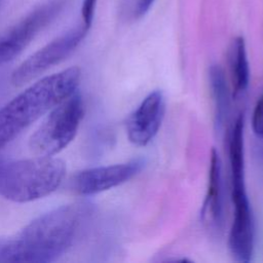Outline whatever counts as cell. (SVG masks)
Returning a JSON list of instances; mask_svg holds the SVG:
<instances>
[{
  "instance_id": "1",
  "label": "cell",
  "mask_w": 263,
  "mask_h": 263,
  "mask_svg": "<svg viewBox=\"0 0 263 263\" xmlns=\"http://www.w3.org/2000/svg\"><path fill=\"white\" fill-rule=\"evenodd\" d=\"M90 215V204L75 202L38 217L16 237L0 239V263L57 260L76 242Z\"/></svg>"
},
{
  "instance_id": "2",
  "label": "cell",
  "mask_w": 263,
  "mask_h": 263,
  "mask_svg": "<svg viewBox=\"0 0 263 263\" xmlns=\"http://www.w3.org/2000/svg\"><path fill=\"white\" fill-rule=\"evenodd\" d=\"M80 69L68 68L46 76L0 108V150L75 90Z\"/></svg>"
},
{
  "instance_id": "3",
  "label": "cell",
  "mask_w": 263,
  "mask_h": 263,
  "mask_svg": "<svg viewBox=\"0 0 263 263\" xmlns=\"http://www.w3.org/2000/svg\"><path fill=\"white\" fill-rule=\"evenodd\" d=\"M65 173V163L52 156L0 159V195L16 202L44 197L60 186Z\"/></svg>"
},
{
  "instance_id": "4",
  "label": "cell",
  "mask_w": 263,
  "mask_h": 263,
  "mask_svg": "<svg viewBox=\"0 0 263 263\" xmlns=\"http://www.w3.org/2000/svg\"><path fill=\"white\" fill-rule=\"evenodd\" d=\"M243 126V116L240 114L232 126L229 139L233 221L228 245L236 261L248 263L254 251V221L245 183Z\"/></svg>"
},
{
  "instance_id": "5",
  "label": "cell",
  "mask_w": 263,
  "mask_h": 263,
  "mask_svg": "<svg viewBox=\"0 0 263 263\" xmlns=\"http://www.w3.org/2000/svg\"><path fill=\"white\" fill-rule=\"evenodd\" d=\"M84 114L83 100L75 90L55 105L38 129L31 136L29 147L37 156H53L74 139Z\"/></svg>"
},
{
  "instance_id": "6",
  "label": "cell",
  "mask_w": 263,
  "mask_h": 263,
  "mask_svg": "<svg viewBox=\"0 0 263 263\" xmlns=\"http://www.w3.org/2000/svg\"><path fill=\"white\" fill-rule=\"evenodd\" d=\"M65 4L66 0L47 1L0 33V66L18 55L61 13Z\"/></svg>"
},
{
  "instance_id": "7",
  "label": "cell",
  "mask_w": 263,
  "mask_h": 263,
  "mask_svg": "<svg viewBox=\"0 0 263 263\" xmlns=\"http://www.w3.org/2000/svg\"><path fill=\"white\" fill-rule=\"evenodd\" d=\"M89 28L82 23L55 38L24 61L11 74V83L22 86L37 78L70 55L81 43Z\"/></svg>"
},
{
  "instance_id": "8",
  "label": "cell",
  "mask_w": 263,
  "mask_h": 263,
  "mask_svg": "<svg viewBox=\"0 0 263 263\" xmlns=\"http://www.w3.org/2000/svg\"><path fill=\"white\" fill-rule=\"evenodd\" d=\"M145 161L134 159L128 162L86 168L76 173L71 179V189L79 195L97 194L119 186L138 175Z\"/></svg>"
},
{
  "instance_id": "9",
  "label": "cell",
  "mask_w": 263,
  "mask_h": 263,
  "mask_svg": "<svg viewBox=\"0 0 263 263\" xmlns=\"http://www.w3.org/2000/svg\"><path fill=\"white\" fill-rule=\"evenodd\" d=\"M165 112V100L161 90L146 96L126 121V135L136 146L149 144L161 126Z\"/></svg>"
},
{
  "instance_id": "10",
  "label": "cell",
  "mask_w": 263,
  "mask_h": 263,
  "mask_svg": "<svg viewBox=\"0 0 263 263\" xmlns=\"http://www.w3.org/2000/svg\"><path fill=\"white\" fill-rule=\"evenodd\" d=\"M201 217L215 229H220L223 223V194H222V165L215 148L211 151L208 189Z\"/></svg>"
},
{
  "instance_id": "11",
  "label": "cell",
  "mask_w": 263,
  "mask_h": 263,
  "mask_svg": "<svg viewBox=\"0 0 263 263\" xmlns=\"http://www.w3.org/2000/svg\"><path fill=\"white\" fill-rule=\"evenodd\" d=\"M228 66L232 84V96L241 95L248 88L250 81V68L243 37L233 38L228 49Z\"/></svg>"
},
{
  "instance_id": "12",
  "label": "cell",
  "mask_w": 263,
  "mask_h": 263,
  "mask_svg": "<svg viewBox=\"0 0 263 263\" xmlns=\"http://www.w3.org/2000/svg\"><path fill=\"white\" fill-rule=\"evenodd\" d=\"M209 82L215 105V124L221 128L228 114L229 90L223 70L219 65H212L209 69Z\"/></svg>"
},
{
  "instance_id": "13",
  "label": "cell",
  "mask_w": 263,
  "mask_h": 263,
  "mask_svg": "<svg viewBox=\"0 0 263 263\" xmlns=\"http://www.w3.org/2000/svg\"><path fill=\"white\" fill-rule=\"evenodd\" d=\"M252 127L255 135L263 139V95L259 98L252 116Z\"/></svg>"
},
{
  "instance_id": "14",
  "label": "cell",
  "mask_w": 263,
  "mask_h": 263,
  "mask_svg": "<svg viewBox=\"0 0 263 263\" xmlns=\"http://www.w3.org/2000/svg\"><path fill=\"white\" fill-rule=\"evenodd\" d=\"M98 0H83L81 6V23L87 28L91 27Z\"/></svg>"
},
{
  "instance_id": "15",
  "label": "cell",
  "mask_w": 263,
  "mask_h": 263,
  "mask_svg": "<svg viewBox=\"0 0 263 263\" xmlns=\"http://www.w3.org/2000/svg\"><path fill=\"white\" fill-rule=\"evenodd\" d=\"M154 1L155 0H138L137 6L135 8V15L137 17H142L145 15L153 5Z\"/></svg>"
},
{
  "instance_id": "16",
  "label": "cell",
  "mask_w": 263,
  "mask_h": 263,
  "mask_svg": "<svg viewBox=\"0 0 263 263\" xmlns=\"http://www.w3.org/2000/svg\"><path fill=\"white\" fill-rule=\"evenodd\" d=\"M258 159H259V163H260V166L263 171V146L260 147V149L258 150Z\"/></svg>"
}]
</instances>
